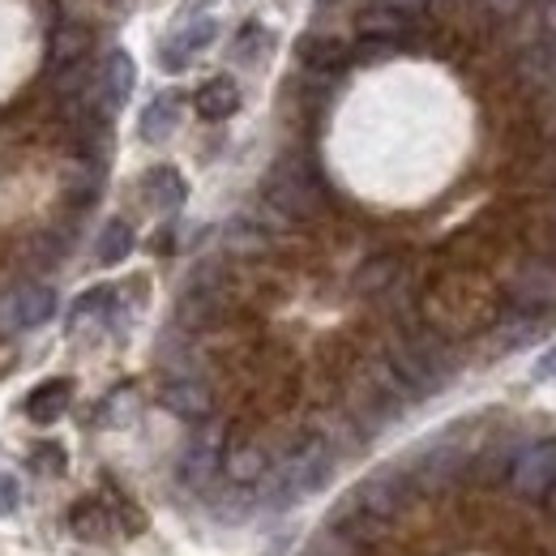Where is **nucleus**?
Returning a JSON list of instances; mask_svg holds the SVG:
<instances>
[{"label": "nucleus", "mask_w": 556, "mask_h": 556, "mask_svg": "<svg viewBox=\"0 0 556 556\" xmlns=\"http://www.w3.org/2000/svg\"><path fill=\"white\" fill-rule=\"evenodd\" d=\"M266 206L275 210L278 218H313L321 206V185H317V172L304 163V159H282L270 180H266Z\"/></svg>", "instance_id": "obj_1"}, {"label": "nucleus", "mask_w": 556, "mask_h": 556, "mask_svg": "<svg viewBox=\"0 0 556 556\" xmlns=\"http://www.w3.org/2000/svg\"><path fill=\"white\" fill-rule=\"evenodd\" d=\"M52 313H56V291L43 287V282L13 287V291L0 300V326H4V330H35V326L52 321Z\"/></svg>", "instance_id": "obj_2"}, {"label": "nucleus", "mask_w": 556, "mask_h": 556, "mask_svg": "<svg viewBox=\"0 0 556 556\" xmlns=\"http://www.w3.org/2000/svg\"><path fill=\"white\" fill-rule=\"evenodd\" d=\"M509 484H514L518 496H527V501L548 496L556 484V441H540V445L522 450L514 458V467H509Z\"/></svg>", "instance_id": "obj_3"}, {"label": "nucleus", "mask_w": 556, "mask_h": 556, "mask_svg": "<svg viewBox=\"0 0 556 556\" xmlns=\"http://www.w3.org/2000/svg\"><path fill=\"white\" fill-rule=\"evenodd\" d=\"M134 81H138L134 56H129V52H112V56L103 61V70L94 73V90H90L94 112H99L103 121H108L112 112H121L125 99H129V90H134Z\"/></svg>", "instance_id": "obj_4"}, {"label": "nucleus", "mask_w": 556, "mask_h": 556, "mask_svg": "<svg viewBox=\"0 0 556 556\" xmlns=\"http://www.w3.org/2000/svg\"><path fill=\"white\" fill-rule=\"evenodd\" d=\"M214 35H218V17H210V13H202V17H189L167 43H163V52H159V65L167 73H180L189 70V61L198 56V52H206L210 43H214Z\"/></svg>", "instance_id": "obj_5"}, {"label": "nucleus", "mask_w": 556, "mask_h": 556, "mask_svg": "<svg viewBox=\"0 0 556 556\" xmlns=\"http://www.w3.org/2000/svg\"><path fill=\"white\" fill-rule=\"evenodd\" d=\"M330 467H334L330 445H326V441H308V445H300V454L287 463L282 484H287V492H313V488H321L330 480Z\"/></svg>", "instance_id": "obj_6"}, {"label": "nucleus", "mask_w": 556, "mask_h": 556, "mask_svg": "<svg viewBox=\"0 0 556 556\" xmlns=\"http://www.w3.org/2000/svg\"><path fill=\"white\" fill-rule=\"evenodd\" d=\"M163 407H167L172 416L198 424V419H210L214 399H210L206 381H198V377H172V381L163 386Z\"/></svg>", "instance_id": "obj_7"}, {"label": "nucleus", "mask_w": 556, "mask_h": 556, "mask_svg": "<svg viewBox=\"0 0 556 556\" xmlns=\"http://www.w3.org/2000/svg\"><path fill=\"white\" fill-rule=\"evenodd\" d=\"M86 52H90V30H86V26H77V22L56 26V30H52V39H48V73L56 77V73L81 65V61H86Z\"/></svg>", "instance_id": "obj_8"}, {"label": "nucleus", "mask_w": 556, "mask_h": 556, "mask_svg": "<svg viewBox=\"0 0 556 556\" xmlns=\"http://www.w3.org/2000/svg\"><path fill=\"white\" fill-rule=\"evenodd\" d=\"M266 471H270V458L257 441H231L223 450V476L231 484H257Z\"/></svg>", "instance_id": "obj_9"}, {"label": "nucleus", "mask_w": 556, "mask_h": 556, "mask_svg": "<svg viewBox=\"0 0 556 556\" xmlns=\"http://www.w3.org/2000/svg\"><path fill=\"white\" fill-rule=\"evenodd\" d=\"M407 17H399V13H390L386 4H372V9H364L359 13V22H355V30H359V39L364 43H381V48H394V43H403L407 39Z\"/></svg>", "instance_id": "obj_10"}, {"label": "nucleus", "mask_w": 556, "mask_h": 556, "mask_svg": "<svg viewBox=\"0 0 556 556\" xmlns=\"http://www.w3.org/2000/svg\"><path fill=\"white\" fill-rule=\"evenodd\" d=\"M193 108H198L202 121H227V116H236V108H240V90H236L231 77H210V81L198 86Z\"/></svg>", "instance_id": "obj_11"}, {"label": "nucleus", "mask_w": 556, "mask_h": 556, "mask_svg": "<svg viewBox=\"0 0 556 556\" xmlns=\"http://www.w3.org/2000/svg\"><path fill=\"white\" fill-rule=\"evenodd\" d=\"M141 185H146V202L154 210H163V214L180 210L185 198H189V185H185V176L176 167H150Z\"/></svg>", "instance_id": "obj_12"}, {"label": "nucleus", "mask_w": 556, "mask_h": 556, "mask_svg": "<svg viewBox=\"0 0 556 556\" xmlns=\"http://www.w3.org/2000/svg\"><path fill=\"white\" fill-rule=\"evenodd\" d=\"M300 61L313 73H339L351 65V48L334 35H308L300 39Z\"/></svg>", "instance_id": "obj_13"}, {"label": "nucleus", "mask_w": 556, "mask_h": 556, "mask_svg": "<svg viewBox=\"0 0 556 556\" xmlns=\"http://www.w3.org/2000/svg\"><path fill=\"white\" fill-rule=\"evenodd\" d=\"M176 125H180V94L176 90H167V94L146 103V112H141V138L146 141H154V146L167 141L176 134Z\"/></svg>", "instance_id": "obj_14"}, {"label": "nucleus", "mask_w": 556, "mask_h": 556, "mask_svg": "<svg viewBox=\"0 0 556 556\" xmlns=\"http://www.w3.org/2000/svg\"><path fill=\"white\" fill-rule=\"evenodd\" d=\"M70 399H73V386L65 381V377L43 381L39 390H30V399H26V416L35 419V424H56V419L70 412Z\"/></svg>", "instance_id": "obj_15"}, {"label": "nucleus", "mask_w": 556, "mask_h": 556, "mask_svg": "<svg viewBox=\"0 0 556 556\" xmlns=\"http://www.w3.org/2000/svg\"><path fill=\"white\" fill-rule=\"evenodd\" d=\"M355 505H359L364 514H372V518H390V514L403 505V488H399L394 476H372V480L359 484Z\"/></svg>", "instance_id": "obj_16"}, {"label": "nucleus", "mask_w": 556, "mask_h": 556, "mask_svg": "<svg viewBox=\"0 0 556 556\" xmlns=\"http://www.w3.org/2000/svg\"><path fill=\"white\" fill-rule=\"evenodd\" d=\"M553 300H556V278L544 266H531L527 275L514 282V308H522V313H540Z\"/></svg>", "instance_id": "obj_17"}, {"label": "nucleus", "mask_w": 556, "mask_h": 556, "mask_svg": "<svg viewBox=\"0 0 556 556\" xmlns=\"http://www.w3.org/2000/svg\"><path fill=\"white\" fill-rule=\"evenodd\" d=\"M94 253H99V266H121V262L134 253V227H129L125 218H112V223L99 231Z\"/></svg>", "instance_id": "obj_18"}, {"label": "nucleus", "mask_w": 556, "mask_h": 556, "mask_svg": "<svg viewBox=\"0 0 556 556\" xmlns=\"http://www.w3.org/2000/svg\"><path fill=\"white\" fill-rule=\"evenodd\" d=\"M403 270V262L394 257V253H381V257H372V262H364L359 270H355V291L359 295H381L394 278Z\"/></svg>", "instance_id": "obj_19"}, {"label": "nucleus", "mask_w": 556, "mask_h": 556, "mask_svg": "<svg viewBox=\"0 0 556 556\" xmlns=\"http://www.w3.org/2000/svg\"><path fill=\"white\" fill-rule=\"evenodd\" d=\"M70 527L77 540H108V531H112V518H108V509L99 505V501H77L70 514Z\"/></svg>", "instance_id": "obj_20"}, {"label": "nucleus", "mask_w": 556, "mask_h": 556, "mask_svg": "<svg viewBox=\"0 0 556 556\" xmlns=\"http://www.w3.org/2000/svg\"><path fill=\"white\" fill-rule=\"evenodd\" d=\"M214 463H218L214 437H202V441H193V445H189V454H185L180 471H185V480H189V484H198V480H206L210 471H214Z\"/></svg>", "instance_id": "obj_21"}, {"label": "nucleus", "mask_w": 556, "mask_h": 556, "mask_svg": "<svg viewBox=\"0 0 556 556\" xmlns=\"http://www.w3.org/2000/svg\"><path fill=\"white\" fill-rule=\"evenodd\" d=\"M458 467H463V458L458 454H450V450H437V454H428L424 458V467H419V476L428 480V484H445V480H454L458 476Z\"/></svg>", "instance_id": "obj_22"}, {"label": "nucleus", "mask_w": 556, "mask_h": 556, "mask_svg": "<svg viewBox=\"0 0 556 556\" xmlns=\"http://www.w3.org/2000/svg\"><path fill=\"white\" fill-rule=\"evenodd\" d=\"M518 73H522L527 81H556L553 61H548V48H527L522 61H518Z\"/></svg>", "instance_id": "obj_23"}, {"label": "nucleus", "mask_w": 556, "mask_h": 556, "mask_svg": "<svg viewBox=\"0 0 556 556\" xmlns=\"http://www.w3.org/2000/svg\"><path fill=\"white\" fill-rule=\"evenodd\" d=\"M108 304H112V287H94V291H86V295L77 300V308H73V326L86 321V317H99Z\"/></svg>", "instance_id": "obj_24"}, {"label": "nucleus", "mask_w": 556, "mask_h": 556, "mask_svg": "<svg viewBox=\"0 0 556 556\" xmlns=\"http://www.w3.org/2000/svg\"><path fill=\"white\" fill-rule=\"evenodd\" d=\"M22 505V484L13 471H0V514H13Z\"/></svg>", "instance_id": "obj_25"}, {"label": "nucleus", "mask_w": 556, "mask_h": 556, "mask_svg": "<svg viewBox=\"0 0 556 556\" xmlns=\"http://www.w3.org/2000/svg\"><path fill=\"white\" fill-rule=\"evenodd\" d=\"M262 39H266V30H262L257 22H249V26L240 30V39H236V56H240V61H253V52H257L253 43H262Z\"/></svg>", "instance_id": "obj_26"}, {"label": "nucleus", "mask_w": 556, "mask_h": 556, "mask_svg": "<svg viewBox=\"0 0 556 556\" xmlns=\"http://www.w3.org/2000/svg\"><path fill=\"white\" fill-rule=\"evenodd\" d=\"M35 463L48 467L52 476H61V471H65V450H61V445H43V450L35 454Z\"/></svg>", "instance_id": "obj_27"}, {"label": "nucleus", "mask_w": 556, "mask_h": 556, "mask_svg": "<svg viewBox=\"0 0 556 556\" xmlns=\"http://www.w3.org/2000/svg\"><path fill=\"white\" fill-rule=\"evenodd\" d=\"M377 4H386L390 13H399V17H407V22H416L419 13H424V4H428V0H377Z\"/></svg>", "instance_id": "obj_28"}, {"label": "nucleus", "mask_w": 556, "mask_h": 556, "mask_svg": "<svg viewBox=\"0 0 556 556\" xmlns=\"http://www.w3.org/2000/svg\"><path fill=\"white\" fill-rule=\"evenodd\" d=\"M535 377H540V381H548V377H556V351H548V355L540 359V368H535Z\"/></svg>", "instance_id": "obj_29"}, {"label": "nucleus", "mask_w": 556, "mask_h": 556, "mask_svg": "<svg viewBox=\"0 0 556 556\" xmlns=\"http://www.w3.org/2000/svg\"><path fill=\"white\" fill-rule=\"evenodd\" d=\"M488 4H492V13H505V17L522 9V0H488Z\"/></svg>", "instance_id": "obj_30"}, {"label": "nucleus", "mask_w": 556, "mask_h": 556, "mask_svg": "<svg viewBox=\"0 0 556 556\" xmlns=\"http://www.w3.org/2000/svg\"><path fill=\"white\" fill-rule=\"evenodd\" d=\"M548 61H553V77H556V39L548 43Z\"/></svg>", "instance_id": "obj_31"}, {"label": "nucleus", "mask_w": 556, "mask_h": 556, "mask_svg": "<svg viewBox=\"0 0 556 556\" xmlns=\"http://www.w3.org/2000/svg\"><path fill=\"white\" fill-rule=\"evenodd\" d=\"M548 509H553V518H556V484H553V492H548Z\"/></svg>", "instance_id": "obj_32"}, {"label": "nucleus", "mask_w": 556, "mask_h": 556, "mask_svg": "<svg viewBox=\"0 0 556 556\" xmlns=\"http://www.w3.org/2000/svg\"><path fill=\"white\" fill-rule=\"evenodd\" d=\"M428 4H441V0H428Z\"/></svg>", "instance_id": "obj_33"}]
</instances>
